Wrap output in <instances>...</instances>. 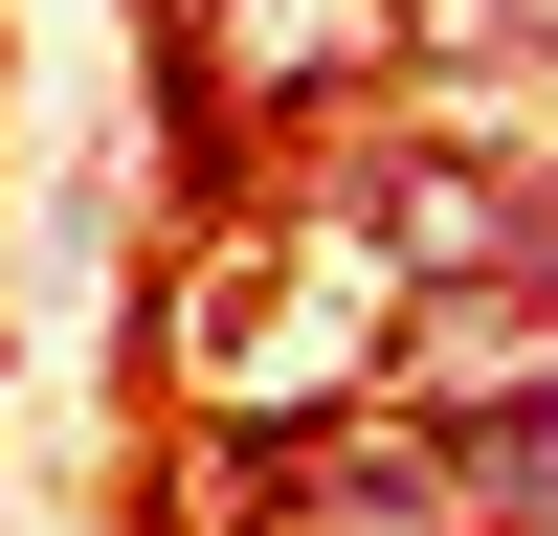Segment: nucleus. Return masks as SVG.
<instances>
[{
	"instance_id": "1",
	"label": "nucleus",
	"mask_w": 558,
	"mask_h": 536,
	"mask_svg": "<svg viewBox=\"0 0 558 536\" xmlns=\"http://www.w3.org/2000/svg\"><path fill=\"white\" fill-rule=\"evenodd\" d=\"M380 223H313V246H223V291H202V380L223 402H336L357 380V336H380Z\"/></svg>"
},
{
	"instance_id": "2",
	"label": "nucleus",
	"mask_w": 558,
	"mask_h": 536,
	"mask_svg": "<svg viewBox=\"0 0 558 536\" xmlns=\"http://www.w3.org/2000/svg\"><path fill=\"white\" fill-rule=\"evenodd\" d=\"M402 380H425V402H470V425H536V268H470V291H425Z\"/></svg>"
},
{
	"instance_id": "3",
	"label": "nucleus",
	"mask_w": 558,
	"mask_h": 536,
	"mask_svg": "<svg viewBox=\"0 0 558 536\" xmlns=\"http://www.w3.org/2000/svg\"><path fill=\"white\" fill-rule=\"evenodd\" d=\"M202 45H223L246 89H291V112H313V89H357V68L402 45V0H202Z\"/></svg>"
},
{
	"instance_id": "4",
	"label": "nucleus",
	"mask_w": 558,
	"mask_h": 536,
	"mask_svg": "<svg viewBox=\"0 0 558 536\" xmlns=\"http://www.w3.org/2000/svg\"><path fill=\"white\" fill-rule=\"evenodd\" d=\"M402 45H470L492 68V45H536V0H402Z\"/></svg>"
}]
</instances>
